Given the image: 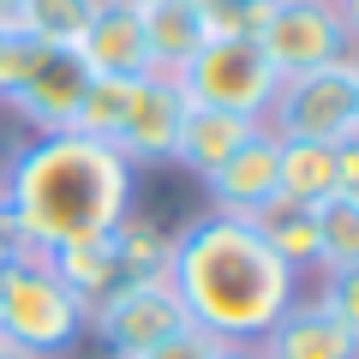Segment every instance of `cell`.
<instances>
[{
    "instance_id": "10",
    "label": "cell",
    "mask_w": 359,
    "mask_h": 359,
    "mask_svg": "<svg viewBox=\"0 0 359 359\" xmlns=\"http://www.w3.org/2000/svg\"><path fill=\"white\" fill-rule=\"evenodd\" d=\"M204 192L216 204V216H245L252 222L264 204L282 198V144L269 138V132H257L252 144H240V156H228L204 180Z\"/></svg>"
},
{
    "instance_id": "17",
    "label": "cell",
    "mask_w": 359,
    "mask_h": 359,
    "mask_svg": "<svg viewBox=\"0 0 359 359\" xmlns=\"http://www.w3.org/2000/svg\"><path fill=\"white\" fill-rule=\"evenodd\" d=\"M282 144V198L287 204H323L335 198V144L276 138Z\"/></svg>"
},
{
    "instance_id": "15",
    "label": "cell",
    "mask_w": 359,
    "mask_h": 359,
    "mask_svg": "<svg viewBox=\"0 0 359 359\" xmlns=\"http://www.w3.org/2000/svg\"><path fill=\"white\" fill-rule=\"evenodd\" d=\"M42 257H48V269L66 282V294H72L84 311L120 287V257H114V240H108V233L66 240V245H54V252H42Z\"/></svg>"
},
{
    "instance_id": "21",
    "label": "cell",
    "mask_w": 359,
    "mask_h": 359,
    "mask_svg": "<svg viewBox=\"0 0 359 359\" xmlns=\"http://www.w3.org/2000/svg\"><path fill=\"white\" fill-rule=\"evenodd\" d=\"M126 90H132V84H120V78H90L72 132H78V138H96V144H114L120 114H126Z\"/></svg>"
},
{
    "instance_id": "1",
    "label": "cell",
    "mask_w": 359,
    "mask_h": 359,
    "mask_svg": "<svg viewBox=\"0 0 359 359\" xmlns=\"http://www.w3.org/2000/svg\"><path fill=\"white\" fill-rule=\"evenodd\" d=\"M168 282L192 330L216 341H264L287 306L299 299V276L276 257V245L245 216H198L174 233Z\"/></svg>"
},
{
    "instance_id": "32",
    "label": "cell",
    "mask_w": 359,
    "mask_h": 359,
    "mask_svg": "<svg viewBox=\"0 0 359 359\" xmlns=\"http://www.w3.org/2000/svg\"><path fill=\"white\" fill-rule=\"evenodd\" d=\"M353 78H359V48H353Z\"/></svg>"
},
{
    "instance_id": "14",
    "label": "cell",
    "mask_w": 359,
    "mask_h": 359,
    "mask_svg": "<svg viewBox=\"0 0 359 359\" xmlns=\"http://www.w3.org/2000/svg\"><path fill=\"white\" fill-rule=\"evenodd\" d=\"M257 120H240V114H216V108H192L186 114V126H180V150H174V162L186 168V174H198V180H210L228 156H240V144H252L257 138Z\"/></svg>"
},
{
    "instance_id": "11",
    "label": "cell",
    "mask_w": 359,
    "mask_h": 359,
    "mask_svg": "<svg viewBox=\"0 0 359 359\" xmlns=\"http://www.w3.org/2000/svg\"><path fill=\"white\" fill-rule=\"evenodd\" d=\"M72 54L84 60L90 78H120V84H132V78L156 72V66H150V42H144L138 6H120V0H108L102 13L90 18V30L78 36Z\"/></svg>"
},
{
    "instance_id": "6",
    "label": "cell",
    "mask_w": 359,
    "mask_h": 359,
    "mask_svg": "<svg viewBox=\"0 0 359 359\" xmlns=\"http://www.w3.org/2000/svg\"><path fill=\"white\" fill-rule=\"evenodd\" d=\"M186 323L192 318L180 306L174 282H168V276H150V282H120L108 299H96L84 330H96V341L114 359H138V353H150V347H162L168 335H180Z\"/></svg>"
},
{
    "instance_id": "19",
    "label": "cell",
    "mask_w": 359,
    "mask_h": 359,
    "mask_svg": "<svg viewBox=\"0 0 359 359\" xmlns=\"http://www.w3.org/2000/svg\"><path fill=\"white\" fill-rule=\"evenodd\" d=\"M108 240H114V257H120V282H150V276H168L174 233H162L150 216H126Z\"/></svg>"
},
{
    "instance_id": "27",
    "label": "cell",
    "mask_w": 359,
    "mask_h": 359,
    "mask_svg": "<svg viewBox=\"0 0 359 359\" xmlns=\"http://www.w3.org/2000/svg\"><path fill=\"white\" fill-rule=\"evenodd\" d=\"M210 359H264V347H257V341H216Z\"/></svg>"
},
{
    "instance_id": "16",
    "label": "cell",
    "mask_w": 359,
    "mask_h": 359,
    "mask_svg": "<svg viewBox=\"0 0 359 359\" xmlns=\"http://www.w3.org/2000/svg\"><path fill=\"white\" fill-rule=\"evenodd\" d=\"M257 233H264L269 245H276V257H282L287 269H318V204H287V198H276V204L257 210Z\"/></svg>"
},
{
    "instance_id": "20",
    "label": "cell",
    "mask_w": 359,
    "mask_h": 359,
    "mask_svg": "<svg viewBox=\"0 0 359 359\" xmlns=\"http://www.w3.org/2000/svg\"><path fill=\"white\" fill-rule=\"evenodd\" d=\"M359 264V198L335 192L318 204V269H353Z\"/></svg>"
},
{
    "instance_id": "8",
    "label": "cell",
    "mask_w": 359,
    "mask_h": 359,
    "mask_svg": "<svg viewBox=\"0 0 359 359\" xmlns=\"http://www.w3.org/2000/svg\"><path fill=\"white\" fill-rule=\"evenodd\" d=\"M186 114H192V102H186V90H180L174 72H144V78H132L126 114H120V132H114V150L126 156L132 168L174 162Z\"/></svg>"
},
{
    "instance_id": "22",
    "label": "cell",
    "mask_w": 359,
    "mask_h": 359,
    "mask_svg": "<svg viewBox=\"0 0 359 359\" xmlns=\"http://www.w3.org/2000/svg\"><path fill=\"white\" fill-rule=\"evenodd\" d=\"M318 306L330 311L341 330H353V335H359V264H353V269H330V276H323Z\"/></svg>"
},
{
    "instance_id": "9",
    "label": "cell",
    "mask_w": 359,
    "mask_h": 359,
    "mask_svg": "<svg viewBox=\"0 0 359 359\" xmlns=\"http://www.w3.org/2000/svg\"><path fill=\"white\" fill-rule=\"evenodd\" d=\"M84 90H90V72H84V60H78L72 48H36L25 84H18L6 102H13L42 138H60V132H72Z\"/></svg>"
},
{
    "instance_id": "13",
    "label": "cell",
    "mask_w": 359,
    "mask_h": 359,
    "mask_svg": "<svg viewBox=\"0 0 359 359\" xmlns=\"http://www.w3.org/2000/svg\"><path fill=\"white\" fill-rule=\"evenodd\" d=\"M257 347L264 359H359V335L341 330L318 299H294Z\"/></svg>"
},
{
    "instance_id": "23",
    "label": "cell",
    "mask_w": 359,
    "mask_h": 359,
    "mask_svg": "<svg viewBox=\"0 0 359 359\" xmlns=\"http://www.w3.org/2000/svg\"><path fill=\"white\" fill-rule=\"evenodd\" d=\"M36 48H42V42L18 36V30H0V102L25 84V72H30V60H36Z\"/></svg>"
},
{
    "instance_id": "25",
    "label": "cell",
    "mask_w": 359,
    "mask_h": 359,
    "mask_svg": "<svg viewBox=\"0 0 359 359\" xmlns=\"http://www.w3.org/2000/svg\"><path fill=\"white\" fill-rule=\"evenodd\" d=\"M335 192L359 198V132H347V138L335 144Z\"/></svg>"
},
{
    "instance_id": "24",
    "label": "cell",
    "mask_w": 359,
    "mask_h": 359,
    "mask_svg": "<svg viewBox=\"0 0 359 359\" xmlns=\"http://www.w3.org/2000/svg\"><path fill=\"white\" fill-rule=\"evenodd\" d=\"M210 353H216V335H204V330L186 323L180 335H168L162 347H150V353H138V359H210Z\"/></svg>"
},
{
    "instance_id": "5",
    "label": "cell",
    "mask_w": 359,
    "mask_h": 359,
    "mask_svg": "<svg viewBox=\"0 0 359 359\" xmlns=\"http://www.w3.org/2000/svg\"><path fill=\"white\" fill-rule=\"evenodd\" d=\"M269 138H311V144H341L347 132H359V78L353 54L330 66H311L299 78H282L276 102L264 114Z\"/></svg>"
},
{
    "instance_id": "30",
    "label": "cell",
    "mask_w": 359,
    "mask_h": 359,
    "mask_svg": "<svg viewBox=\"0 0 359 359\" xmlns=\"http://www.w3.org/2000/svg\"><path fill=\"white\" fill-rule=\"evenodd\" d=\"M120 6H138V13H144V6H150V0H120Z\"/></svg>"
},
{
    "instance_id": "7",
    "label": "cell",
    "mask_w": 359,
    "mask_h": 359,
    "mask_svg": "<svg viewBox=\"0 0 359 359\" xmlns=\"http://www.w3.org/2000/svg\"><path fill=\"white\" fill-rule=\"evenodd\" d=\"M257 48L276 66V78H299L311 66H330L341 54H353V42H347L330 0H269L264 25H257Z\"/></svg>"
},
{
    "instance_id": "3",
    "label": "cell",
    "mask_w": 359,
    "mask_h": 359,
    "mask_svg": "<svg viewBox=\"0 0 359 359\" xmlns=\"http://www.w3.org/2000/svg\"><path fill=\"white\" fill-rule=\"evenodd\" d=\"M90 311L66 294V282L48 269L42 252H25L0 269V335L25 353L48 359V353H66V347L84 335Z\"/></svg>"
},
{
    "instance_id": "12",
    "label": "cell",
    "mask_w": 359,
    "mask_h": 359,
    "mask_svg": "<svg viewBox=\"0 0 359 359\" xmlns=\"http://www.w3.org/2000/svg\"><path fill=\"white\" fill-rule=\"evenodd\" d=\"M138 18H144V42H150V66L180 78L186 60L216 36L222 0H150Z\"/></svg>"
},
{
    "instance_id": "26",
    "label": "cell",
    "mask_w": 359,
    "mask_h": 359,
    "mask_svg": "<svg viewBox=\"0 0 359 359\" xmlns=\"http://www.w3.org/2000/svg\"><path fill=\"white\" fill-rule=\"evenodd\" d=\"M335 6V18H341V30H347V42L359 48V0H330Z\"/></svg>"
},
{
    "instance_id": "31",
    "label": "cell",
    "mask_w": 359,
    "mask_h": 359,
    "mask_svg": "<svg viewBox=\"0 0 359 359\" xmlns=\"http://www.w3.org/2000/svg\"><path fill=\"white\" fill-rule=\"evenodd\" d=\"M222 6H252V0H222Z\"/></svg>"
},
{
    "instance_id": "28",
    "label": "cell",
    "mask_w": 359,
    "mask_h": 359,
    "mask_svg": "<svg viewBox=\"0 0 359 359\" xmlns=\"http://www.w3.org/2000/svg\"><path fill=\"white\" fill-rule=\"evenodd\" d=\"M18 6L25 0H0V30H18Z\"/></svg>"
},
{
    "instance_id": "4",
    "label": "cell",
    "mask_w": 359,
    "mask_h": 359,
    "mask_svg": "<svg viewBox=\"0 0 359 359\" xmlns=\"http://www.w3.org/2000/svg\"><path fill=\"white\" fill-rule=\"evenodd\" d=\"M180 90H186L192 108H216V114H240V120H257L264 126L282 78H276V66L264 60V48L252 36H210L186 60Z\"/></svg>"
},
{
    "instance_id": "18",
    "label": "cell",
    "mask_w": 359,
    "mask_h": 359,
    "mask_svg": "<svg viewBox=\"0 0 359 359\" xmlns=\"http://www.w3.org/2000/svg\"><path fill=\"white\" fill-rule=\"evenodd\" d=\"M108 0H25L18 6V36L42 42V48H78V36L90 30V18Z\"/></svg>"
},
{
    "instance_id": "29",
    "label": "cell",
    "mask_w": 359,
    "mask_h": 359,
    "mask_svg": "<svg viewBox=\"0 0 359 359\" xmlns=\"http://www.w3.org/2000/svg\"><path fill=\"white\" fill-rule=\"evenodd\" d=\"M0 359H36V353H25V347H13L6 335H0Z\"/></svg>"
},
{
    "instance_id": "2",
    "label": "cell",
    "mask_w": 359,
    "mask_h": 359,
    "mask_svg": "<svg viewBox=\"0 0 359 359\" xmlns=\"http://www.w3.org/2000/svg\"><path fill=\"white\" fill-rule=\"evenodd\" d=\"M132 180H138V168L114 144L60 132V138L25 144L6 162L0 210L25 228L36 252H54L84 233H114L132 216Z\"/></svg>"
}]
</instances>
